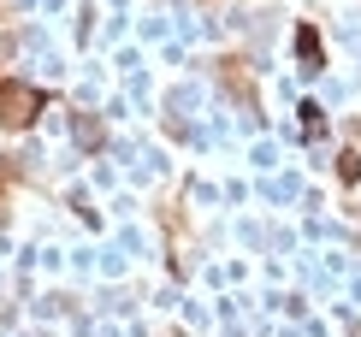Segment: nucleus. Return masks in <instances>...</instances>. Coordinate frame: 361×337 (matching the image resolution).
I'll return each mask as SVG.
<instances>
[{
	"label": "nucleus",
	"mask_w": 361,
	"mask_h": 337,
	"mask_svg": "<svg viewBox=\"0 0 361 337\" xmlns=\"http://www.w3.org/2000/svg\"><path fill=\"white\" fill-rule=\"evenodd\" d=\"M42 106H48L42 89H30L18 78H0V130H30L42 118Z\"/></svg>",
	"instance_id": "obj_1"
},
{
	"label": "nucleus",
	"mask_w": 361,
	"mask_h": 337,
	"mask_svg": "<svg viewBox=\"0 0 361 337\" xmlns=\"http://www.w3.org/2000/svg\"><path fill=\"white\" fill-rule=\"evenodd\" d=\"M296 59H302V71H320L326 66V48H320V30H314V24H296Z\"/></svg>",
	"instance_id": "obj_2"
},
{
	"label": "nucleus",
	"mask_w": 361,
	"mask_h": 337,
	"mask_svg": "<svg viewBox=\"0 0 361 337\" xmlns=\"http://www.w3.org/2000/svg\"><path fill=\"white\" fill-rule=\"evenodd\" d=\"M302 136H308V142H320V136H326V113H320V101H302Z\"/></svg>",
	"instance_id": "obj_3"
},
{
	"label": "nucleus",
	"mask_w": 361,
	"mask_h": 337,
	"mask_svg": "<svg viewBox=\"0 0 361 337\" xmlns=\"http://www.w3.org/2000/svg\"><path fill=\"white\" fill-rule=\"evenodd\" d=\"M338 178H343V183H361V154H355V148L338 160Z\"/></svg>",
	"instance_id": "obj_4"
},
{
	"label": "nucleus",
	"mask_w": 361,
	"mask_h": 337,
	"mask_svg": "<svg viewBox=\"0 0 361 337\" xmlns=\"http://www.w3.org/2000/svg\"><path fill=\"white\" fill-rule=\"evenodd\" d=\"M0 202H6V178H0Z\"/></svg>",
	"instance_id": "obj_5"
}]
</instances>
